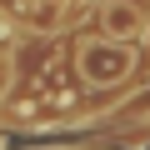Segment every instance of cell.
Returning a JSON list of instances; mask_svg holds the SVG:
<instances>
[{
  "mask_svg": "<svg viewBox=\"0 0 150 150\" xmlns=\"http://www.w3.org/2000/svg\"><path fill=\"white\" fill-rule=\"evenodd\" d=\"M10 45H15V15L0 10V50H10Z\"/></svg>",
  "mask_w": 150,
  "mask_h": 150,
  "instance_id": "cell-3",
  "label": "cell"
},
{
  "mask_svg": "<svg viewBox=\"0 0 150 150\" xmlns=\"http://www.w3.org/2000/svg\"><path fill=\"white\" fill-rule=\"evenodd\" d=\"M130 70H135V50H130V40L95 35V40L80 45V75H85L95 90H115V85H125Z\"/></svg>",
  "mask_w": 150,
  "mask_h": 150,
  "instance_id": "cell-1",
  "label": "cell"
},
{
  "mask_svg": "<svg viewBox=\"0 0 150 150\" xmlns=\"http://www.w3.org/2000/svg\"><path fill=\"white\" fill-rule=\"evenodd\" d=\"M5 85H10V60L0 55V95H5Z\"/></svg>",
  "mask_w": 150,
  "mask_h": 150,
  "instance_id": "cell-4",
  "label": "cell"
},
{
  "mask_svg": "<svg viewBox=\"0 0 150 150\" xmlns=\"http://www.w3.org/2000/svg\"><path fill=\"white\" fill-rule=\"evenodd\" d=\"M95 30L110 35V40H135L145 30V15L135 0H100V10H95Z\"/></svg>",
  "mask_w": 150,
  "mask_h": 150,
  "instance_id": "cell-2",
  "label": "cell"
}]
</instances>
